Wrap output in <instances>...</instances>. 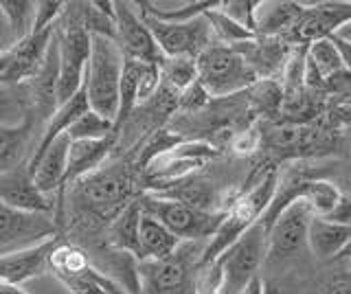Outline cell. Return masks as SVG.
Masks as SVG:
<instances>
[{
  "instance_id": "cell-2",
  "label": "cell",
  "mask_w": 351,
  "mask_h": 294,
  "mask_svg": "<svg viewBox=\"0 0 351 294\" xmlns=\"http://www.w3.org/2000/svg\"><path fill=\"white\" fill-rule=\"evenodd\" d=\"M136 182L138 173L134 169V162L128 165L125 160H114L77 180L73 184V195L75 200H80L84 211L93 213L95 217H112L114 220L121 209L138 195Z\"/></svg>"
},
{
  "instance_id": "cell-19",
  "label": "cell",
  "mask_w": 351,
  "mask_h": 294,
  "mask_svg": "<svg viewBox=\"0 0 351 294\" xmlns=\"http://www.w3.org/2000/svg\"><path fill=\"white\" fill-rule=\"evenodd\" d=\"M58 88H60V49H58V38L53 36L51 45L47 49L40 69L36 75L29 79V90L33 106L40 117L49 121L51 114L58 110Z\"/></svg>"
},
{
  "instance_id": "cell-47",
  "label": "cell",
  "mask_w": 351,
  "mask_h": 294,
  "mask_svg": "<svg viewBox=\"0 0 351 294\" xmlns=\"http://www.w3.org/2000/svg\"><path fill=\"white\" fill-rule=\"evenodd\" d=\"M0 294H29L20 286H9V283H0Z\"/></svg>"
},
{
  "instance_id": "cell-5",
  "label": "cell",
  "mask_w": 351,
  "mask_h": 294,
  "mask_svg": "<svg viewBox=\"0 0 351 294\" xmlns=\"http://www.w3.org/2000/svg\"><path fill=\"white\" fill-rule=\"evenodd\" d=\"M195 66L197 82L204 86L211 99H228L241 95L259 82L255 71L233 47L211 45L195 58Z\"/></svg>"
},
{
  "instance_id": "cell-41",
  "label": "cell",
  "mask_w": 351,
  "mask_h": 294,
  "mask_svg": "<svg viewBox=\"0 0 351 294\" xmlns=\"http://www.w3.org/2000/svg\"><path fill=\"white\" fill-rule=\"evenodd\" d=\"M64 7L66 3H62V0H40V3H36V18H33L31 31H44L55 27L64 14Z\"/></svg>"
},
{
  "instance_id": "cell-31",
  "label": "cell",
  "mask_w": 351,
  "mask_h": 294,
  "mask_svg": "<svg viewBox=\"0 0 351 294\" xmlns=\"http://www.w3.org/2000/svg\"><path fill=\"white\" fill-rule=\"evenodd\" d=\"M29 130H31L29 117L22 119V121H18V123L0 125V167L3 169H9L11 165H14L16 158L20 156V151L25 149Z\"/></svg>"
},
{
  "instance_id": "cell-37",
  "label": "cell",
  "mask_w": 351,
  "mask_h": 294,
  "mask_svg": "<svg viewBox=\"0 0 351 294\" xmlns=\"http://www.w3.org/2000/svg\"><path fill=\"white\" fill-rule=\"evenodd\" d=\"M211 101H213L211 95L204 90V86L200 82H193L189 88H184L178 95V110L184 117H191V114L206 110V108L211 106Z\"/></svg>"
},
{
  "instance_id": "cell-13",
  "label": "cell",
  "mask_w": 351,
  "mask_h": 294,
  "mask_svg": "<svg viewBox=\"0 0 351 294\" xmlns=\"http://www.w3.org/2000/svg\"><path fill=\"white\" fill-rule=\"evenodd\" d=\"M55 27L44 31H31L27 38L18 40L14 47L0 53V86L11 88V86L29 82L36 75L55 36Z\"/></svg>"
},
{
  "instance_id": "cell-29",
  "label": "cell",
  "mask_w": 351,
  "mask_h": 294,
  "mask_svg": "<svg viewBox=\"0 0 351 294\" xmlns=\"http://www.w3.org/2000/svg\"><path fill=\"white\" fill-rule=\"evenodd\" d=\"M60 281L71 290V294H130L119 281L104 275L95 266L82 272L80 277H66Z\"/></svg>"
},
{
  "instance_id": "cell-36",
  "label": "cell",
  "mask_w": 351,
  "mask_h": 294,
  "mask_svg": "<svg viewBox=\"0 0 351 294\" xmlns=\"http://www.w3.org/2000/svg\"><path fill=\"white\" fill-rule=\"evenodd\" d=\"M259 3L257 0H222L219 3V12L233 18L241 27L250 29L255 34V14H257Z\"/></svg>"
},
{
  "instance_id": "cell-11",
  "label": "cell",
  "mask_w": 351,
  "mask_h": 294,
  "mask_svg": "<svg viewBox=\"0 0 351 294\" xmlns=\"http://www.w3.org/2000/svg\"><path fill=\"white\" fill-rule=\"evenodd\" d=\"M114 42L123 58L160 66L162 53L132 3H114Z\"/></svg>"
},
{
  "instance_id": "cell-14",
  "label": "cell",
  "mask_w": 351,
  "mask_h": 294,
  "mask_svg": "<svg viewBox=\"0 0 351 294\" xmlns=\"http://www.w3.org/2000/svg\"><path fill=\"white\" fill-rule=\"evenodd\" d=\"M60 233L53 217L16 211L0 202V255L36 246Z\"/></svg>"
},
{
  "instance_id": "cell-28",
  "label": "cell",
  "mask_w": 351,
  "mask_h": 294,
  "mask_svg": "<svg viewBox=\"0 0 351 294\" xmlns=\"http://www.w3.org/2000/svg\"><path fill=\"white\" fill-rule=\"evenodd\" d=\"M219 3H222V0H219ZM204 20L208 23V27H211L215 45L237 47V45H244V42H250V40L257 38L250 29L241 27L239 23H235L233 18H228L226 14L219 12V5L215 9H208V12L204 14Z\"/></svg>"
},
{
  "instance_id": "cell-38",
  "label": "cell",
  "mask_w": 351,
  "mask_h": 294,
  "mask_svg": "<svg viewBox=\"0 0 351 294\" xmlns=\"http://www.w3.org/2000/svg\"><path fill=\"white\" fill-rule=\"evenodd\" d=\"M230 147H233V151L239 156H248L259 151L261 149V121H252L244 130H239V132L230 138Z\"/></svg>"
},
{
  "instance_id": "cell-43",
  "label": "cell",
  "mask_w": 351,
  "mask_h": 294,
  "mask_svg": "<svg viewBox=\"0 0 351 294\" xmlns=\"http://www.w3.org/2000/svg\"><path fill=\"white\" fill-rule=\"evenodd\" d=\"M325 220L343 224V226H351V193L340 191V198H338L336 206L332 209V213L325 215Z\"/></svg>"
},
{
  "instance_id": "cell-9",
  "label": "cell",
  "mask_w": 351,
  "mask_h": 294,
  "mask_svg": "<svg viewBox=\"0 0 351 294\" xmlns=\"http://www.w3.org/2000/svg\"><path fill=\"white\" fill-rule=\"evenodd\" d=\"M351 23V0H325V3H303V14L296 18L283 42L290 47H307L316 40H325Z\"/></svg>"
},
{
  "instance_id": "cell-27",
  "label": "cell",
  "mask_w": 351,
  "mask_h": 294,
  "mask_svg": "<svg viewBox=\"0 0 351 294\" xmlns=\"http://www.w3.org/2000/svg\"><path fill=\"white\" fill-rule=\"evenodd\" d=\"M338 198H340V189L336 184H332L329 180H323V178H310L307 176V169H305V176L299 184L296 200H301L310 206V211L316 217H325L332 213Z\"/></svg>"
},
{
  "instance_id": "cell-30",
  "label": "cell",
  "mask_w": 351,
  "mask_h": 294,
  "mask_svg": "<svg viewBox=\"0 0 351 294\" xmlns=\"http://www.w3.org/2000/svg\"><path fill=\"white\" fill-rule=\"evenodd\" d=\"M160 84H165L173 93H182L189 88L193 82H197V66L191 58H162L160 66Z\"/></svg>"
},
{
  "instance_id": "cell-24",
  "label": "cell",
  "mask_w": 351,
  "mask_h": 294,
  "mask_svg": "<svg viewBox=\"0 0 351 294\" xmlns=\"http://www.w3.org/2000/svg\"><path fill=\"white\" fill-rule=\"evenodd\" d=\"M303 14V3H259L255 14L257 38H281Z\"/></svg>"
},
{
  "instance_id": "cell-16",
  "label": "cell",
  "mask_w": 351,
  "mask_h": 294,
  "mask_svg": "<svg viewBox=\"0 0 351 294\" xmlns=\"http://www.w3.org/2000/svg\"><path fill=\"white\" fill-rule=\"evenodd\" d=\"M0 202L25 213L47 215L55 211V202H51L49 195H44L36 184H33L27 162L25 165L20 162V165L0 171Z\"/></svg>"
},
{
  "instance_id": "cell-42",
  "label": "cell",
  "mask_w": 351,
  "mask_h": 294,
  "mask_svg": "<svg viewBox=\"0 0 351 294\" xmlns=\"http://www.w3.org/2000/svg\"><path fill=\"white\" fill-rule=\"evenodd\" d=\"M11 114H18L20 119H25L27 112H22L20 108V97L11 95V88L0 86V125H11L7 123Z\"/></svg>"
},
{
  "instance_id": "cell-3",
  "label": "cell",
  "mask_w": 351,
  "mask_h": 294,
  "mask_svg": "<svg viewBox=\"0 0 351 294\" xmlns=\"http://www.w3.org/2000/svg\"><path fill=\"white\" fill-rule=\"evenodd\" d=\"M123 71V56L112 38L90 36V58L84 75V93L88 108L114 123L119 108V84Z\"/></svg>"
},
{
  "instance_id": "cell-49",
  "label": "cell",
  "mask_w": 351,
  "mask_h": 294,
  "mask_svg": "<svg viewBox=\"0 0 351 294\" xmlns=\"http://www.w3.org/2000/svg\"><path fill=\"white\" fill-rule=\"evenodd\" d=\"M263 294H285V292H281L279 288H274V286H270V283L263 281Z\"/></svg>"
},
{
  "instance_id": "cell-32",
  "label": "cell",
  "mask_w": 351,
  "mask_h": 294,
  "mask_svg": "<svg viewBox=\"0 0 351 294\" xmlns=\"http://www.w3.org/2000/svg\"><path fill=\"white\" fill-rule=\"evenodd\" d=\"M66 136L71 140H101L108 136H114V123L101 114L88 110L69 127Z\"/></svg>"
},
{
  "instance_id": "cell-48",
  "label": "cell",
  "mask_w": 351,
  "mask_h": 294,
  "mask_svg": "<svg viewBox=\"0 0 351 294\" xmlns=\"http://www.w3.org/2000/svg\"><path fill=\"white\" fill-rule=\"evenodd\" d=\"M336 36L338 38H343V40H347V42H351V23H347V25H343L338 31H336Z\"/></svg>"
},
{
  "instance_id": "cell-18",
  "label": "cell",
  "mask_w": 351,
  "mask_h": 294,
  "mask_svg": "<svg viewBox=\"0 0 351 294\" xmlns=\"http://www.w3.org/2000/svg\"><path fill=\"white\" fill-rule=\"evenodd\" d=\"M233 49L241 53V58L248 62V66L255 71L259 79H277V82L292 53V47L281 38H255Z\"/></svg>"
},
{
  "instance_id": "cell-22",
  "label": "cell",
  "mask_w": 351,
  "mask_h": 294,
  "mask_svg": "<svg viewBox=\"0 0 351 294\" xmlns=\"http://www.w3.org/2000/svg\"><path fill=\"white\" fill-rule=\"evenodd\" d=\"M69 147H71V138L66 134H62L60 138L53 140L51 147L44 151V156L29 169L33 184H36L44 195H49L53 191H60V184H62L64 173H66Z\"/></svg>"
},
{
  "instance_id": "cell-33",
  "label": "cell",
  "mask_w": 351,
  "mask_h": 294,
  "mask_svg": "<svg viewBox=\"0 0 351 294\" xmlns=\"http://www.w3.org/2000/svg\"><path fill=\"white\" fill-rule=\"evenodd\" d=\"M0 9L7 16V23L14 31L16 42L31 34L33 18H36V3L33 0H0Z\"/></svg>"
},
{
  "instance_id": "cell-34",
  "label": "cell",
  "mask_w": 351,
  "mask_h": 294,
  "mask_svg": "<svg viewBox=\"0 0 351 294\" xmlns=\"http://www.w3.org/2000/svg\"><path fill=\"white\" fill-rule=\"evenodd\" d=\"M141 9H145L149 16H154L160 23H189L193 18H200L204 16L208 9H215L219 5V0H197V3H186L178 9H156L152 3H136Z\"/></svg>"
},
{
  "instance_id": "cell-17",
  "label": "cell",
  "mask_w": 351,
  "mask_h": 294,
  "mask_svg": "<svg viewBox=\"0 0 351 294\" xmlns=\"http://www.w3.org/2000/svg\"><path fill=\"white\" fill-rule=\"evenodd\" d=\"M62 239L55 235L44 242L11 250V253L0 255V283H9V286H22L36 277H42L49 272V257L53 248L58 246Z\"/></svg>"
},
{
  "instance_id": "cell-6",
  "label": "cell",
  "mask_w": 351,
  "mask_h": 294,
  "mask_svg": "<svg viewBox=\"0 0 351 294\" xmlns=\"http://www.w3.org/2000/svg\"><path fill=\"white\" fill-rule=\"evenodd\" d=\"M141 211L160 222L167 231L178 237L180 242H200V239H211L217 226L224 220V211H197L180 202H169L154 198L147 193H138Z\"/></svg>"
},
{
  "instance_id": "cell-39",
  "label": "cell",
  "mask_w": 351,
  "mask_h": 294,
  "mask_svg": "<svg viewBox=\"0 0 351 294\" xmlns=\"http://www.w3.org/2000/svg\"><path fill=\"white\" fill-rule=\"evenodd\" d=\"M307 169V176L310 178H323V180H329L332 184L340 191L345 193H351V162H336V165H329V167H321V169Z\"/></svg>"
},
{
  "instance_id": "cell-35",
  "label": "cell",
  "mask_w": 351,
  "mask_h": 294,
  "mask_svg": "<svg viewBox=\"0 0 351 294\" xmlns=\"http://www.w3.org/2000/svg\"><path fill=\"white\" fill-rule=\"evenodd\" d=\"M307 60H310L314 66L321 71L325 82L332 77V75L345 71L343 64H340V58H338L334 45L327 38L325 40H316V42H312V45H307Z\"/></svg>"
},
{
  "instance_id": "cell-40",
  "label": "cell",
  "mask_w": 351,
  "mask_h": 294,
  "mask_svg": "<svg viewBox=\"0 0 351 294\" xmlns=\"http://www.w3.org/2000/svg\"><path fill=\"white\" fill-rule=\"evenodd\" d=\"M312 294H351V270L349 268H338L316 283Z\"/></svg>"
},
{
  "instance_id": "cell-1",
  "label": "cell",
  "mask_w": 351,
  "mask_h": 294,
  "mask_svg": "<svg viewBox=\"0 0 351 294\" xmlns=\"http://www.w3.org/2000/svg\"><path fill=\"white\" fill-rule=\"evenodd\" d=\"M277 182H279V167H270L268 171L261 173L255 184H250L248 189H244L230 200V204L224 211L222 224L217 226L215 235L202 248L200 264L197 266L204 268L208 264H213L226 248L233 246L250 226H255L261 220V215L266 213L274 198Z\"/></svg>"
},
{
  "instance_id": "cell-23",
  "label": "cell",
  "mask_w": 351,
  "mask_h": 294,
  "mask_svg": "<svg viewBox=\"0 0 351 294\" xmlns=\"http://www.w3.org/2000/svg\"><path fill=\"white\" fill-rule=\"evenodd\" d=\"M182 246L178 237H173L167 228L154 217L141 215L138 226V261H162L169 259Z\"/></svg>"
},
{
  "instance_id": "cell-21",
  "label": "cell",
  "mask_w": 351,
  "mask_h": 294,
  "mask_svg": "<svg viewBox=\"0 0 351 294\" xmlns=\"http://www.w3.org/2000/svg\"><path fill=\"white\" fill-rule=\"evenodd\" d=\"M88 110H90V108H88V99H86V93H84V86H82L80 93L73 95L71 99L64 101L62 106H58V110L51 114V119L47 121V130H44V134L40 138L38 147L31 151V156L27 160V167L31 169L33 165H36V162L44 156V151L51 147L53 140L69 132V127Z\"/></svg>"
},
{
  "instance_id": "cell-4",
  "label": "cell",
  "mask_w": 351,
  "mask_h": 294,
  "mask_svg": "<svg viewBox=\"0 0 351 294\" xmlns=\"http://www.w3.org/2000/svg\"><path fill=\"white\" fill-rule=\"evenodd\" d=\"M268 231L257 222L241 235L237 242L219 255L213 266L217 268L219 283L217 294H244V290L255 281L259 268L266 261Z\"/></svg>"
},
{
  "instance_id": "cell-44",
  "label": "cell",
  "mask_w": 351,
  "mask_h": 294,
  "mask_svg": "<svg viewBox=\"0 0 351 294\" xmlns=\"http://www.w3.org/2000/svg\"><path fill=\"white\" fill-rule=\"evenodd\" d=\"M329 42L334 45L336 53H338V58H340V64H343V69L347 73H351V42L343 40V38H338L336 34H332L327 38Z\"/></svg>"
},
{
  "instance_id": "cell-10",
  "label": "cell",
  "mask_w": 351,
  "mask_h": 294,
  "mask_svg": "<svg viewBox=\"0 0 351 294\" xmlns=\"http://www.w3.org/2000/svg\"><path fill=\"white\" fill-rule=\"evenodd\" d=\"M316 217L310 206L296 200L288 204L268 231L266 261H290L307 250V228Z\"/></svg>"
},
{
  "instance_id": "cell-45",
  "label": "cell",
  "mask_w": 351,
  "mask_h": 294,
  "mask_svg": "<svg viewBox=\"0 0 351 294\" xmlns=\"http://www.w3.org/2000/svg\"><path fill=\"white\" fill-rule=\"evenodd\" d=\"M16 45V36L14 31H11L9 23H7V16L3 14V9H0V53L7 51L9 47Z\"/></svg>"
},
{
  "instance_id": "cell-8",
  "label": "cell",
  "mask_w": 351,
  "mask_h": 294,
  "mask_svg": "<svg viewBox=\"0 0 351 294\" xmlns=\"http://www.w3.org/2000/svg\"><path fill=\"white\" fill-rule=\"evenodd\" d=\"M332 130H323L312 123L272 121L261 123V149L285 158L310 156L332 147Z\"/></svg>"
},
{
  "instance_id": "cell-26",
  "label": "cell",
  "mask_w": 351,
  "mask_h": 294,
  "mask_svg": "<svg viewBox=\"0 0 351 294\" xmlns=\"http://www.w3.org/2000/svg\"><path fill=\"white\" fill-rule=\"evenodd\" d=\"M244 99L248 112L257 121L263 117L266 123H272L281 117L283 90L277 79H259L257 84H252L248 90H244Z\"/></svg>"
},
{
  "instance_id": "cell-15",
  "label": "cell",
  "mask_w": 351,
  "mask_h": 294,
  "mask_svg": "<svg viewBox=\"0 0 351 294\" xmlns=\"http://www.w3.org/2000/svg\"><path fill=\"white\" fill-rule=\"evenodd\" d=\"M154 195V198L160 200H169V202H180L184 206H191V209L197 211H224V195L217 191L215 184L208 180L197 176V173H191V176H184L180 180H173L167 184H154V187L141 191Z\"/></svg>"
},
{
  "instance_id": "cell-25",
  "label": "cell",
  "mask_w": 351,
  "mask_h": 294,
  "mask_svg": "<svg viewBox=\"0 0 351 294\" xmlns=\"http://www.w3.org/2000/svg\"><path fill=\"white\" fill-rule=\"evenodd\" d=\"M141 204L138 195L132 202H128L121 213L110 222V248L130 253L138 261V226H141Z\"/></svg>"
},
{
  "instance_id": "cell-46",
  "label": "cell",
  "mask_w": 351,
  "mask_h": 294,
  "mask_svg": "<svg viewBox=\"0 0 351 294\" xmlns=\"http://www.w3.org/2000/svg\"><path fill=\"white\" fill-rule=\"evenodd\" d=\"M332 264H343V266L351 264V239H349V244L343 250H340V255L332 261Z\"/></svg>"
},
{
  "instance_id": "cell-12",
  "label": "cell",
  "mask_w": 351,
  "mask_h": 294,
  "mask_svg": "<svg viewBox=\"0 0 351 294\" xmlns=\"http://www.w3.org/2000/svg\"><path fill=\"white\" fill-rule=\"evenodd\" d=\"M195 257L180 253V248L169 259L162 261H136L138 294H186L195 286L189 281V272Z\"/></svg>"
},
{
  "instance_id": "cell-7",
  "label": "cell",
  "mask_w": 351,
  "mask_h": 294,
  "mask_svg": "<svg viewBox=\"0 0 351 294\" xmlns=\"http://www.w3.org/2000/svg\"><path fill=\"white\" fill-rule=\"evenodd\" d=\"M138 7V5H134ZM138 16L149 29V34L156 40L162 58H191L195 60L202 51L215 45L211 27L204 16L193 18L189 23H160L149 16L145 9L138 7Z\"/></svg>"
},
{
  "instance_id": "cell-20",
  "label": "cell",
  "mask_w": 351,
  "mask_h": 294,
  "mask_svg": "<svg viewBox=\"0 0 351 294\" xmlns=\"http://www.w3.org/2000/svg\"><path fill=\"white\" fill-rule=\"evenodd\" d=\"M351 239V226L329 222L325 217H312L307 228V250L323 264H332Z\"/></svg>"
}]
</instances>
